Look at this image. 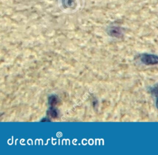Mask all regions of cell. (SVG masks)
<instances>
[{
  "mask_svg": "<svg viewBox=\"0 0 158 155\" xmlns=\"http://www.w3.org/2000/svg\"><path fill=\"white\" fill-rule=\"evenodd\" d=\"M141 61L147 65H153L158 64V57L153 55L143 54L140 57Z\"/></svg>",
  "mask_w": 158,
  "mask_h": 155,
  "instance_id": "cell-1",
  "label": "cell"
},
{
  "mask_svg": "<svg viewBox=\"0 0 158 155\" xmlns=\"http://www.w3.org/2000/svg\"><path fill=\"white\" fill-rule=\"evenodd\" d=\"M109 34L111 36H113V37H118V35L120 34V32L118 31V29H116V28H113V29H111L110 32H109Z\"/></svg>",
  "mask_w": 158,
  "mask_h": 155,
  "instance_id": "cell-2",
  "label": "cell"
},
{
  "mask_svg": "<svg viewBox=\"0 0 158 155\" xmlns=\"http://www.w3.org/2000/svg\"><path fill=\"white\" fill-rule=\"evenodd\" d=\"M56 101H57V99L54 96L50 97L49 99V104H51V105H52L53 106L57 103V102H56Z\"/></svg>",
  "mask_w": 158,
  "mask_h": 155,
  "instance_id": "cell-3",
  "label": "cell"
},
{
  "mask_svg": "<svg viewBox=\"0 0 158 155\" xmlns=\"http://www.w3.org/2000/svg\"><path fill=\"white\" fill-rule=\"evenodd\" d=\"M48 112L52 117H55V116H57V111L54 108H50Z\"/></svg>",
  "mask_w": 158,
  "mask_h": 155,
  "instance_id": "cell-4",
  "label": "cell"
},
{
  "mask_svg": "<svg viewBox=\"0 0 158 155\" xmlns=\"http://www.w3.org/2000/svg\"><path fill=\"white\" fill-rule=\"evenodd\" d=\"M156 106H157V107L158 108V99L157 100V102H156Z\"/></svg>",
  "mask_w": 158,
  "mask_h": 155,
  "instance_id": "cell-5",
  "label": "cell"
}]
</instances>
